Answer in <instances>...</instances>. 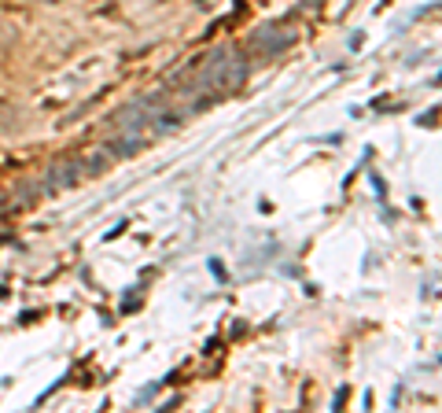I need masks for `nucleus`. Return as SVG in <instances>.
Listing matches in <instances>:
<instances>
[]
</instances>
